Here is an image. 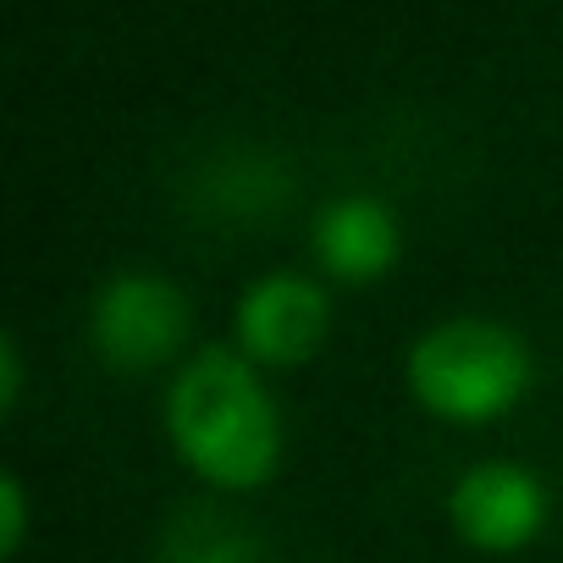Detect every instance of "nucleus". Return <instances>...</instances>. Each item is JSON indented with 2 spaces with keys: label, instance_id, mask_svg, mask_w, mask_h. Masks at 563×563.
Segmentation results:
<instances>
[{
  "label": "nucleus",
  "instance_id": "nucleus-4",
  "mask_svg": "<svg viewBox=\"0 0 563 563\" xmlns=\"http://www.w3.org/2000/svg\"><path fill=\"white\" fill-rule=\"evenodd\" d=\"M332 338V294L305 271H265L238 294L232 349L260 371H299Z\"/></svg>",
  "mask_w": 563,
  "mask_h": 563
},
{
  "label": "nucleus",
  "instance_id": "nucleus-3",
  "mask_svg": "<svg viewBox=\"0 0 563 563\" xmlns=\"http://www.w3.org/2000/svg\"><path fill=\"white\" fill-rule=\"evenodd\" d=\"M188 299L161 271H117L89 299V349L117 376H150L183 360Z\"/></svg>",
  "mask_w": 563,
  "mask_h": 563
},
{
  "label": "nucleus",
  "instance_id": "nucleus-9",
  "mask_svg": "<svg viewBox=\"0 0 563 563\" xmlns=\"http://www.w3.org/2000/svg\"><path fill=\"white\" fill-rule=\"evenodd\" d=\"M23 404V349L18 338H0V415Z\"/></svg>",
  "mask_w": 563,
  "mask_h": 563
},
{
  "label": "nucleus",
  "instance_id": "nucleus-7",
  "mask_svg": "<svg viewBox=\"0 0 563 563\" xmlns=\"http://www.w3.org/2000/svg\"><path fill=\"white\" fill-rule=\"evenodd\" d=\"M260 536L216 508H188L166 525L155 563H260Z\"/></svg>",
  "mask_w": 563,
  "mask_h": 563
},
{
  "label": "nucleus",
  "instance_id": "nucleus-6",
  "mask_svg": "<svg viewBox=\"0 0 563 563\" xmlns=\"http://www.w3.org/2000/svg\"><path fill=\"white\" fill-rule=\"evenodd\" d=\"M310 254H316L321 276L343 282V288H371V282L393 276V265L404 254V227L387 199L338 194L310 221Z\"/></svg>",
  "mask_w": 563,
  "mask_h": 563
},
{
  "label": "nucleus",
  "instance_id": "nucleus-2",
  "mask_svg": "<svg viewBox=\"0 0 563 563\" xmlns=\"http://www.w3.org/2000/svg\"><path fill=\"white\" fill-rule=\"evenodd\" d=\"M415 404L442 426H492L514 415L536 382L530 343L492 316H448L404 354Z\"/></svg>",
  "mask_w": 563,
  "mask_h": 563
},
{
  "label": "nucleus",
  "instance_id": "nucleus-5",
  "mask_svg": "<svg viewBox=\"0 0 563 563\" xmlns=\"http://www.w3.org/2000/svg\"><path fill=\"white\" fill-rule=\"evenodd\" d=\"M552 519V497L530 464L514 459H481L470 464L448 492V525L470 552L514 558L530 541H541Z\"/></svg>",
  "mask_w": 563,
  "mask_h": 563
},
{
  "label": "nucleus",
  "instance_id": "nucleus-8",
  "mask_svg": "<svg viewBox=\"0 0 563 563\" xmlns=\"http://www.w3.org/2000/svg\"><path fill=\"white\" fill-rule=\"evenodd\" d=\"M29 541V492L18 475H0V558H18Z\"/></svg>",
  "mask_w": 563,
  "mask_h": 563
},
{
  "label": "nucleus",
  "instance_id": "nucleus-1",
  "mask_svg": "<svg viewBox=\"0 0 563 563\" xmlns=\"http://www.w3.org/2000/svg\"><path fill=\"white\" fill-rule=\"evenodd\" d=\"M161 426L172 453L216 492H260L282 464V409L265 371L238 349H199L177 365Z\"/></svg>",
  "mask_w": 563,
  "mask_h": 563
}]
</instances>
